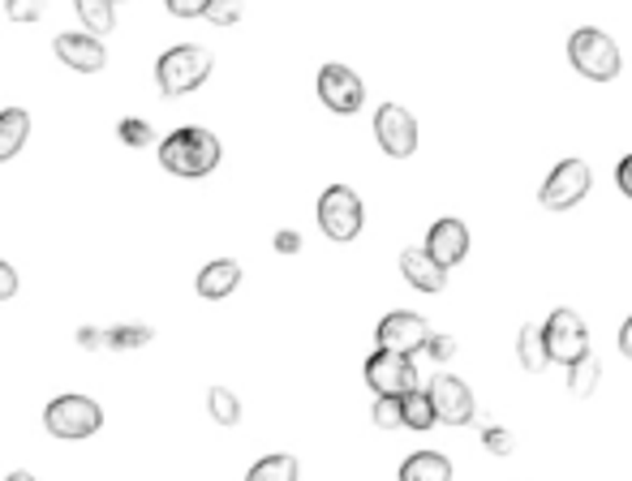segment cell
<instances>
[{
  "label": "cell",
  "instance_id": "obj_8",
  "mask_svg": "<svg viewBox=\"0 0 632 481\" xmlns=\"http://www.w3.org/2000/svg\"><path fill=\"white\" fill-rule=\"evenodd\" d=\"M366 383L375 387V396H409V392H418V365L413 357H400V353H375V357L366 361Z\"/></svg>",
  "mask_w": 632,
  "mask_h": 481
},
{
  "label": "cell",
  "instance_id": "obj_35",
  "mask_svg": "<svg viewBox=\"0 0 632 481\" xmlns=\"http://www.w3.org/2000/svg\"><path fill=\"white\" fill-rule=\"evenodd\" d=\"M276 249L280 254H297V249H302V237H297L293 228H284V233H276Z\"/></svg>",
  "mask_w": 632,
  "mask_h": 481
},
{
  "label": "cell",
  "instance_id": "obj_2",
  "mask_svg": "<svg viewBox=\"0 0 632 481\" xmlns=\"http://www.w3.org/2000/svg\"><path fill=\"white\" fill-rule=\"evenodd\" d=\"M156 78H159V90H164L168 99L190 95V90H198L202 82L211 78V52L198 47V43H181V47H172V52L159 56Z\"/></svg>",
  "mask_w": 632,
  "mask_h": 481
},
{
  "label": "cell",
  "instance_id": "obj_23",
  "mask_svg": "<svg viewBox=\"0 0 632 481\" xmlns=\"http://www.w3.org/2000/svg\"><path fill=\"white\" fill-rule=\"evenodd\" d=\"M245 481H297V460L293 456H267L250 469Z\"/></svg>",
  "mask_w": 632,
  "mask_h": 481
},
{
  "label": "cell",
  "instance_id": "obj_33",
  "mask_svg": "<svg viewBox=\"0 0 632 481\" xmlns=\"http://www.w3.org/2000/svg\"><path fill=\"white\" fill-rule=\"evenodd\" d=\"M4 13H9L13 22H31V18H40L43 13V4H9Z\"/></svg>",
  "mask_w": 632,
  "mask_h": 481
},
{
  "label": "cell",
  "instance_id": "obj_4",
  "mask_svg": "<svg viewBox=\"0 0 632 481\" xmlns=\"http://www.w3.org/2000/svg\"><path fill=\"white\" fill-rule=\"evenodd\" d=\"M426 404H431L435 421H447V426H470L477 417L474 392H470V383L456 378V374H435V378L426 383Z\"/></svg>",
  "mask_w": 632,
  "mask_h": 481
},
{
  "label": "cell",
  "instance_id": "obj_9",
  "mask_svg": "<svg viewBox=\"0 0 632 481\" xmlns=\"http://www.w3.org/2000/svg\"><path fill=\"white\" fill-rule=\"evenodd\" d=\"M593 177H590V163L586 160H563L555 168L551 177H547V185H543V206L547 211H568V206H577V202L590 194Z\"/></svg>",
  "mask_w": 632,
  "mask_h": 481
},
{
  "label": "cell",
  "instance_id": "obj_13",
  "mask_svg": "<svg viewBox=\"0 0 632 481\" xmlns=\"http://www.w3.org/2000/svg\"><path fill=\"white\" fill-rule=\"evenodd\" d=\"M465 254H470V228L461 220H439L435 228L426 233V258L435 267H443V271L456 267Z\"/></svg>",
  "mask_w": 632,
  "mask_h": 481
},
{
  "label": "cell",
  "instance_id": "obj_3",
  "mask_svg": "<svg viewBox=\"0 0 632 481\" xmlns=\"http://www.w3.org/2000/svg\"><path fill=\"white\" fill-rule=\"evenodd\" d=\"M568 61H572L577 74H586L590 82L620 78V47H615V40H611L607 31H598V26L572 31V40H568Z\"/></svg>",
  "mask_w": 632,
  "mask_h": 481
},
{
  "label": "cell",
  "instance_id": "obj_32",
  "mask_svg": "<svg viewBox=\"0 0 632 481\" xmlns=\"http://www.w3.org/2000/svg\"><path fill=\"white\" fill-rule=\"evenodd\" d=\"M13 292H18V276H13V267L0 258V301H4V297H13Z\"/></svg>",
  "mask_w": 632,
  "mask_h": 481
},
{
  "label": "cell",
  "instance_id": "obj_37",
  "mask_svg": "<svg viewBox=\"0 0 632 481\" xmlns=\"http://www.w3.org/2000/svg\"><path fill=\"white\" fill-rule=\"evenodd\" d=\"M620 349H624V357H632V319L620 327Z\"/></svg>",
  "mask_w": 632,
  "mask_h": 481
},
{
  "label": "cell",
  "instance_id": "obj_38",
  "mask_svg": "<svg viewBox=\"0 0 632 481\" xmlns=\"http://www.w3.org/2000/svg\"><path fill=\"white\" fill-rule=\"evenodd\" d=\"M9 481H35V478H31V473H13Z\"/></svg>",
  "mask_w": 632,
  "mask_h": 481
},
{
  "label": "cell",
  "instance_id": "obj_20",
  "mask_svg": "<svg viewBox=\"0 0 632 481\" xmlns=\"http://www.w3.org/2000/svg\"><path fill=\"white\" fill-rule=\"evenodd\" d=\"M598 378H602V365H598L593 353H586L581 361H572V365H568V392H572L577 400H590L593 387H598Z\"/></svg>",
  "mask_w": 632,
  "mask_h": 481
},
{
  "label": "cell",
  "instance_id": "obj_7",
  "mask_svg": "<svg viewBox=\"0 0 632 481\" xmlns=\"http://www.w3.org/2000/svg\"><path fill=\"white\" fill-rule=\"evenodd\" d=\"M43 421H48V430H52L56 439H86V435L99 430L104 413H99V404L86 400V396H61V400L48 404Z\"/></svg>",
  "mask_w": 632,
  "mask_h": 481
},
{
  "label": "cell",
  "instance_id": "obj_16",
  "mask_svg": "<svg viewBox=\"0 0 632 481\" xmlns=\"http://www.w3.org/2000/svg\"><path fill=\"white\" fill-rule=\"evenodd\" d=\"M238 284H241V267L229 263V258H220V263H207V267L198 271V297L220 301V297H229Z\"/></svg>",
  "mask_w": 632,
  "mask_h": 481
},
{
  "label": "cell",
  "instance_id": "obj_31",
  "mask_svg": "<svg viewBox=\"0 0 632 481\" xmlns=\"http://www.w3.org/2000/svg\"><path fill=\"white\" fill-rule=\"evenodd\" d=\"M202 18H211V22H224V26H229V22H238L241 18V4H207V13H202Z\"/></svg>",
  "mask_w": 632,
  "mask_h": 481
},
{
  "label": "cell",
  "instance_id": "obj_22",
  "mask_svg": "<svg viewBox=\"0 0 632 481\" xmlns=\"http://www.w3.org/2000/svg\"><path fill=\"white\" fill-rule=\"evenodd\" d=\"M400 426H409V430H431V426H435V413H431V404H426V392L400 396Z\"/></svg>",
  "mask_w": 632,
  "mask_h": 481
},
{
  "label": "cell",
  "instance_id": "obj_30",
  "mask_svg": "<svg viewBox=\"0 0 632 481\" xmlns=\"http://www.w3.org/2000/svg\"><path fill=\"white\" fill-rule=\"evenodd\" d=\"M168 13L172 18H198V13H207V0H168Z\"/></svg>",
  "mask_w": 632,
  "mask_h": 481
},
{
  "label": "cell",
  "instance_id": "obj_5",
  "mask_svg": "<svg viewBox=\"0 0 632 481\" xmlns=\"http://www.w3.org/2000/svg\"><path fill=\"white\" fill-rule=\"evenodd\" d=\"M543 344H547V357L551 361L572 365V361H581L590 353V327H586V319L577 310H555L547 327H543Z\"/></svg>",
  "mask_w": 632,
  "mask_h": 481
},
{
  "label": "cell",
  "instance_id": "obj_36",
  "mask_svg": "<svg viewBox=\"0 0 632 481\" xmlns=\"http://www.w3.org/2000/svg\"><path fill=\"white\" fill-rule=\"evenodd\" d=\"M615 181H620V190H624V194L632 199V156H624V160H620V172H615Z\"/></svg>",
  "mask_w": 632,
  "mask_h": 481
},
{
  "label": "cell",
  "instance_id": "obj_14",
  "mask_svg": "<svg viewBox=\"0 0 632 481\" xmlns=\"http://www.w3.org/2000/svg\"><path fill=\"white\" fill-rule=\"evenodd\" d=\"M56 56L70 65V70H78V74H99L104 70V43L91 40V35H56Z\"/></svg>",
  "mask_w": 632,
  "mask_h": 481
},
{
  "label": "cell",
  "instance_id": "obj_1",
  "mask_svg": "<svg viewBox=\"0 0 632 481\" xmlns=\"http://www.w3.org/2000/svg\"><path fill=\"white\" fill-rule=\"evenodd\" d=\"M159 163H164V172H172V177H207V172L220 163V138H215L211 129H198V125L177 129V133L164 138Z\"/></svg>",
  "mask_w": 632,
  "mask_h": 481
},
{
  "label": "cell",
  "instance_id": "obj_12",
  "mask_svg": "<svg viewBox=\"0 0 632 481\" xmlns=\"http://www.w3.org/2000/svg\"><path fill=\"white\" fill-rule=\"evenodd\" d=\"M426 340H431L426 319H418V314H409V310H396V314H388V319L379 322V349H383V353L413 357L418 349H426Z\"/></svg>",
  "mask_w": 632,
  "mask_h": 481
},
{
  "label": "cell",
  "instance_id": "obj_21",
  "mask_svg": "<svg viewBox=\"0 0 632 481\" xmlns=\"http://www.w3.org/2000/svg\"><path fill=\"white\" fill-rule=\"evenodd\" d=\"M78 18L86 22V35H91V40H99V35H108V31L117 26V13H113L108 0H78Z\"/></svg>",
  "mask_w": 632,
  "mask_h": 481
},
{
  "label": "cell",
  "instance_id": "obj_18",
  "mask_svg": "<svg viewBox=\"0 0 632 481\" xmlns=\"http://www.w3.org/2000/svg\"><path fill=\"white\" fill-rule=\"evenodd\" d=\"M31 138V117L22 113V108H9V113H0V163L13 160L18 151H22V142Z\"/></svg>",
  "mask_w": 632,
  "mask_h": 481
},
{
  "label": "cell",
  "instance_id": "obj_17",
  "mask_svg": "<svg viewBox=\"0 0 632 481\" xmlns=\"http://www.w3.org/2000/svg\"><path fill=\"white\" fill-rule=\"evenodd\" d=\"M400 481H452V460L439 451H418L400 464Z\"/></svg>",
  "mask_w": 632,
  "mask_h": 481
},
{
  "label": "cell",
  "instance_id": "obj_28",
  "mask_svg": "<svg viewBox=\"0 0 632 481\" xmlns=\"http://www.w3.org/2000/svg\"><path fill=\"white\" fill-rule=\"evenodd\" d=\"M375 426L379 430H396L400 426V400L396 396H379L375 400Z\"/></svg>",
  "mask_w": 632,
  "mask_h": 481
},
{
  "label": "cell",
  "instance_id": "obj_6",
  "mask_svg": "<svg viewBox=\"0 0 632 481\" xmlns=\"http://www.w3.org/2000/svg\"><path fill=\"white\" fill-rule=\"evenodd\" d=\"M361 199H357L349 185H331L323 199H318V228L331 240H357L361 233Z\"/></svg>",
  "mask_w": 632,
  "mask_h": 481
},
{
  "label": "cell",
  "instance_id": "obj_26",
  "mask_svg": "<svg viewBox=\"0 0 632 481\" xmlns=\"http://www.w3.org/2000/svg\"><path fill=\"white\" fill-rule=\"evenodd\" d=\"M117 133H120V142H125V147H147V142L156 138V133H151V125H147V120H138V117L120 120Z\"/></svg>",
  "mask_w": 632,
  "mask_h": 481
},
{
  "label": "cell",
  "instance_id": "obj_24",
  "mask_svg": "<svg viewBox=\"0 0 632 481\" xmlns=\"http://www.w3.org/2000/svg\"><path fill=\"white\" fill-rule=\"evenodd\" d=\"M207 408H211V417H215L220 426H238L241 421V404L229 387H211V392H207Z\"/></svg>",
  "mask_w": 632,
  "mask_h": 481
},
{
  "label": "cell",
  "instance_id": "obj_25",
  "mask_svg": "<svg viewBox=\"0 0 632 481\" xmlns=\"http://www.w3.org/2000/svg\"><path fill=\"white\" fill-rule=\"evenodd\" d=\"M151 344V327H113L104 331V349H143Z\"/></svg>",
  "mask_w": 632,
  "mask_h": 481
},
{
  "label": "cell",
  "instance_id": "obj_29",
  "mask_svg": "<svg viewBox=\"0 0 632 481\" xmlns=\"http://www.w3.org/2000/svg\"><path fill=\"white\" fill-rule=\"evenodd\" d=\"M426 353L435 361H452L456 357V340H452V335H431V340H426Z\"/></svg>",
  "mask_w": 632,
  "mask_h": 481
},
{
  "label": "cell",
  "instance_id": "obj_19",
  "mask_svg": "<svg viewBox=\"0 0 632 481\" xmlns=\"http://www.w3.org/2000/svg\"><path fill=\"white\" fill-rule=\"evenodd\" d=\"M516 353H520V365L529 370V374H543L551 357H547V344H543V327L538 322H525L520 327V335H516Z\"/></svg>",
  "mask_w": 632,
  "mask_h": 481
},
{
  "label": "cell",
  "instance_id": "obj_27",
  "mask_svg": "<svg viewBox=\"0 0 632 481\" xmlns=\"http://www.w3.org/2000/svg\"><path fill=\"white\" fill-rule=\"evenodd\" d=\"M482 442H486V451H491V456H513L516 451V435L513 430H499V426H486Z\"/></svg>",
  "mask_w": 632,
  "mask_h": 481
},
{
  "label": "cell",
  "instance_id": "obj_11",
  "mask_svg": "<svg viewBox=\"0 0 632 481\" xmlns=\"http://www.w3.org/2000/svg\"><path fill=\"white\" fill-rule=\"evenodd\" d=\"M318 99H323L331 113L349 117V113L361 108L366 86H361V78H357L349 65H323V74H318Z\"/></svg>",
  "mask_w": 632,
  "mask_h": 481
},
{
  "label": "cell",
  "instance_id": "obj_15",
  "mask_svg": "<svg viewBox=\"0 0 632 481\" xmlns=\"http://www.w3.org/2000/svg\"><path fill=\"white\" fill-rule=\"evenodd\" d=\"M400 276L413 284L418 292H443V284H447V271L426 258V249H404L400 254Z\"/></svg>",
  "mask_w": 632,
  "mask_h": 481
},
{
  "label": "cell",
  "instance_id": "obj_10",
  "mask_svg": "<svg viewBox=\"0 0 632 481\" xmlns=\"http://www.w3.org/2000/svg\"><path fill=\"white\" fill-rule=\"evenodd\" d=\"M375 138H379V147L392 156V160H409L413 151H418V120L409 108H400V104H383L379 113H375Z\"/></svg>",
  "mask_w": 632,
  "mask_h": 481
},
{
  "label": "cell",
  "instance_id": "obj_34",
  "mask_svg": "<svg viewBox=\"0 0 632 481\" xmlns=\"http://www.w3.org/2000/svg\"><path fill=\"white\" fill-rule=\"evenodd\" d=\"M78 344L82 349H91V353H95V349H104V331H99V327H82Z\"/></svg>",
  "mask_w": 632,
  "mask_h": 481
}]
</instances>
